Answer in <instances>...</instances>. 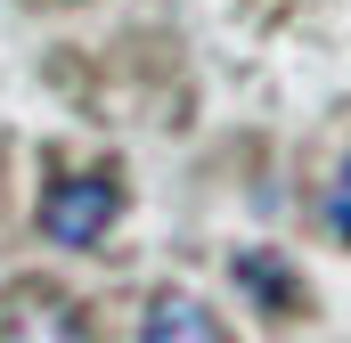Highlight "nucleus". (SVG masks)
<instances>
[{"instance_id":"nucleus-1","label":"nucleus","mask_w":351,"mask_h":343,"mask_svg":"<svg viewBox=\"0 0 351 343\" xmlns=\"http://www.w3.org/2000/svg\"><path fill=\"white\" fill-rule=\"evenodd\" d=\"M114 221H123V172L114 164L49 180V196H41V237L49 246H98Z\"/></svg>"},{"instance_id":"nucleus-2","label":"nucleus","mask_w":351,"mask_h":343,"mask_svg":"<svg viewBox=\"0 0 351 343\" xmlns=\"http://www.w3.org/2000/svg\"><path fill=\"white\" fill-rule=\"evenodd\" d=\"M0 343H90V311L66 294V286H8L0 294Z\"/></svg>"},{"instance_id":"nucleus-3","label":"nucleus","mask_w":351,"mask_h":343,"mask_svg":"<svg viewBox=\"0 0 351 343\" xmlns=\"http://www.w3.org/2000/svg\"><path fill=\"white\" fill-rule=\"evenodd\" d=\"M139 343H229V327H221L196 294H156L147 319H139Z\"/></svg>"},{"instance_id":"nucleus-4","label":"nucleus","mask_w":351,"mask_h":343,"mask_svg":"<svg viewBox=\"0 0 351 343\" xmlns=\"http://www.w3.org/2000/svg\"><path fill=\"white\" fill-rule=\"evenodd\" d=\"M327 229L351 246V156L335 164V180H327Z\"/></svg>"}]
</instances>
